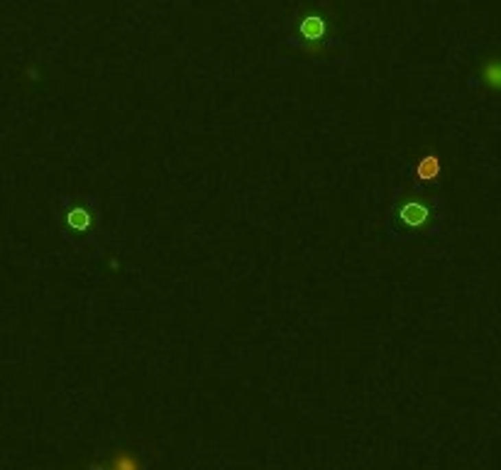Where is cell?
Segmentation results:
<instances>
[{
  "instance_id": "6",
  "label": "cell",
  "mask_w": 501,
  "mask_h": 470,
  "mask_svg": "<svg viewBox=\"0 0 501 470\" xmlns=\"http://www.w3.org/2000/svg\"><path fill=\"white\" fill-rule=\"evenodd\" d=\"M496 78H499L496 64H489V67H487V81H489V86H496Z\"/></svg>"
},
{
  "instance_id": "2",
  "label": "cell",
  "mask_w": 501,
  "mask_h": 470,
  "mask_svg": "<svg viewBox=\"0 0 501 470\" xmlns=\"http://www.w3.org/2000/svg\"><path fill=\"white\" fill-rule=\"evenodd\" d=\"M418 179H423V181H430V179H435L440 174V157H435V155H428V157H423L421 162H418Z\"/></svg>"
},
{
  "instance_id": "5",
  "label": "cell",
  "mask_w": 501,
  "mask_h": 470,
  "mask_svg": "<svg viewBox=\"0 0 501 470\" xmlns=\"http://www.w3.org/2000/svg\"><path fill=\"white\" fill-rule=\"evenodd\" d=\"M110 468H125V470H130V468H137V460L135 458H130V456H120L117 460H113L110 463Z\"/></svg>"
},
{
  "instance_id": "3",
  "label": "cell",
  "mask_w": 501,
  "mask_h": 470,
  "mask_svg": "<svg viewBox=\"0 0 501 470\" xmlns=\"http://www.w3.org/2000/svg\"><path fill=\"white\" fill-rule=\"evenodd\" d=\"M401 219L406 221L408 225H421V223H426V219H428V211H426V206H421V203H406L404 211H401Z\"/></svg>"
},
{
  "instance_id": "1",
  "label": "cell",
  "mask_w": 501,
  "mask_h": 470,
  "mask_svg": "<svg viewBox=\"0 0 501 470\" xmlns=\"http://www.w3.org/2000/svg\"><path fill=\"white\" fill-rule=\"evenodd\" d=\"M325 30H328V25H325L323 17L311 15V17H303V20H301V34H303L308 42H321V39L325 37Z\"/></svg>"
},
{
  "instance_id": "4",
  "label": "cell",
  "mask_w": 501,
  "mask_h": 470,
  "mask_svg": "<svg viewBox=\"0 0 501 470\" xmlns=\"http://www.w3.org/2000/svg\"><path fill=\"white\" fill-rule=\"evenodd\" d=\"M69 225L76 230H86L91 225V213L86 208H76V211L69 213Z\"/></svg>"
}]
</instances>
